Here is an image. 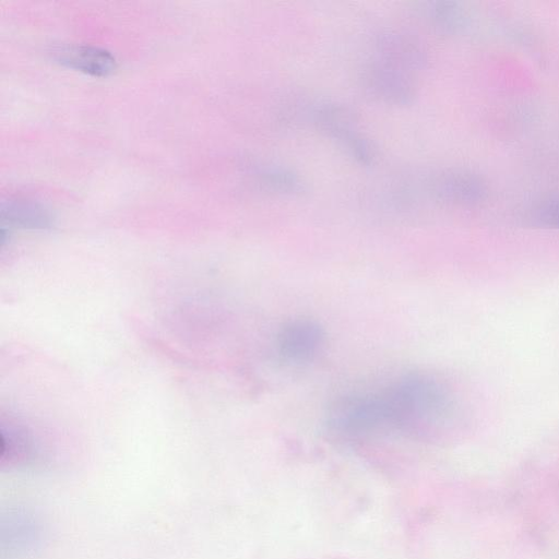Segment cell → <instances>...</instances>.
Segmentation results:
<instances>
[{
    "mask_svg": "<svg viewBox=\"0 0 559 559\" xmlns=\"http://www.w3.org/2000/svg\"><path fill=\"white\" fill-rule=\"evenodd\" d=\"M380 429L424 437L444 427L454 415L448 388L427 376L405 377L376 392Z\"/></svg>",
    "mask_w": 559,
    "mask_h": 559,
    "instance_id": "cell-1",
    "label": "cell"
},
{
    "mask_svg": "<svg viewBox=\"0 0 559 559\" xmlns=\"http://www.w3.org/2000/svg\"><path fill=\"white\" fill-rule=\"evenodd\" d=\"M324 344L323 330L307 319L294 320L282 328L277 335L280 354L288 361L311 360Z\"/></svg>",
    "mask_w": 559,
    "mask_h": 559,
    "instance_id": "cell-2",
    "label": "cell"
},
{
    "mask_svg": "<svg viewBox=\"0 0 559 559\" xmlns=\"http://www.w3.org/2000/svg\"><path fill=\"white\" fill-rule=\"evenodd\" d=\"M50 53L60 64L93 76H107L117 68L115 57L98 47L62 45L53 47Z\"/></svg>",
    "mask_w": 559,
    "mask_h": 559,
    "instance_id": "cell-3",
    "label": "cell"
},
{
    "mask_svg": "<svg viewBox=\"0 0 559 559\" xmlns=\"http://www.w3.org/2000/svg\"><path fill=\"white\" fill-rule=\"evenodd\" d=\"M3 222L32 229H46L52 224L50 212L40 203L26 199H15L1 205Z\"/></svg>",
    "mask_w": 559,
    "mask_h": 559,
    "instance_id": "cell-4",
    "label": "cell"
},
{
    "mask_svg": "<svg viewBox=\"0 0 559 559\" xmlns=\"http://www.w3.org/2000/svg\"><path fill=\"white\" fill-rule=\"evenodd\" d=\"M532 218L539 226L559 229V193H552L534 205Z\"/></svg>",
    "mask_w": 559,
    "mask_h": 559,
    "instance_id": "cell-5",
    "label": "cell"
}]
</instances>
